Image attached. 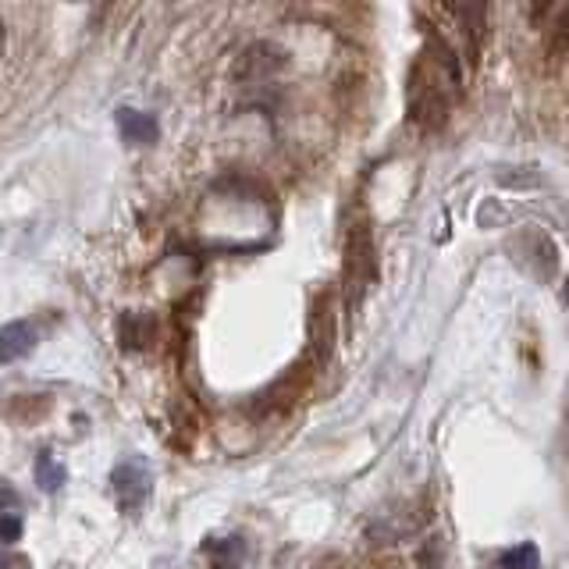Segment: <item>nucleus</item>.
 Instances as JSON below:
<instances>
[{"label":"nucleus","instance_id":"1","mask_svg":"<svg viewBox=\"0 0 569 569\" xmlns=\"http://www.w3.org/2000/svg\"><path fill=\"white\" fill-rule=\"evenodd\" d=\"M449 79L459 82L452 71ZM409 111L413 121H420L423 129H435L449 114V97H445V68L435 64L431 58H420L413 64V76H409Z\"/></svg>","mask_w":569,"mask_h":569},{"label":"nucleus","instance_id":"2","mask_svg":"<svg viewBox=\"0 0 569 569\" xmlns=\"http://www.w3.org/2000/svg\"><path fill=\"white\" fill-rule=\"evenodd\" d=\"M111 485H114V498H118V509L136 516L142 506H147L150 488H153V473H150V462L142 456H124L114 473H111Z\"/></svg>","mask_w":569,"mask_h":569},{"label":"nucleus","instance_id":"3","mask_svg":"<svg viewBox=\"0 0 569 569\" xmlns=\"http://www.w3.org/2000/svg\"><path fill=\"white\" fill-rule=\"evenodd\" d=\"M346 278H349V310H352L356 307V289L363 292V281L370 278V236H367V228H356L349 236Z\"/></svg>","mask_w":569,"mask_h":569},{"label":"nucleus","instance_id":"4","mask_svg":"<svg viewBox=\"0 0 569 569\" xmlns=\"http://www.w3.org/2000/svg\"><path fill=\"white\" fill-rule=\"evenodd\" d=\"M310 342L320 363L331 360V349H335V313H331V296H317L313 302V313H310Z\"/></svg>","mask_w":569,"mask_h":569},{"label":"nucleus","instance_id":"5","mask_svg":"<svg viewBox=\"0 0 569 569\" xmlns=\"http://www.w3.org/2000/svg\"><path fill=\"white\" fill-rule=\"evenodd\" d=\"M36 349V328L29 320H11L0 328V363H18Z\"/></svg>","mask_w":569,"mask_h":569},{"label":"nucleus","instance_id":"6","mask_svg":"<svg viewBox=\"0 0 569 569\" xmlns=\"http://www.w3.org/2000/svg\"><path fill=\"white\" fill-rule=\"evenodd\" d=\"M114 121H118L121 139L132 142V147H147V142L157 139V121H153V114H142V111H136V107H118Z\"/></svg>","mask_w":569,"mask_h":569},{"label":"nucleus","instance_id":"7","mask_svg":"<svg viewBox=\"0 0 569 569\" xmlns=\"http://www.w3.org/2000/svg\"><path fill=\"white\" fill-rule=\"evenodd\" d=\"M118 338H121V349H129V352L147 349V342L153 338V317L150 313H139V310L121 313V320H118Z\"/></svg>","mask_w":569,"mask_h":569},{"label":"nucleus","instance_id":"8","mask_svg":"<svg viewBox=\"0 0 569 569\" xmlns=\"http://www.w3.org/2000/svg\"><path fill=\"white\" fill-rule=\"evenodd\" d=\"M281 64H284L281 50H274L271 43H257V47H249V50L242 53L239 76H246V79H260V76H271V71H278Z\"/></svg>","mask_w":569,"mask_h":569},{"label":"nucleus","instance_id":"9","mask_svg":"<svg viewBox=\"0 0 569 569\" xmlns=\"http://www.w3.org/2000/svg\"><path fill=\"white\" fill-rule=\"evenodd\" d=\"M32 473H36V485H40V491H47V495L61 491L64 480H68V470L61 467L58 459H53V452H40V456H36Z\"/></svg>","mask_w":569,"mask_h":569},{"label":"nucleus","instance_id":"10","mask_svg":"<svg viewBox=\"0 0 569 569\" xmlns=\"http://www.w3.org/2000/svg\"><path fill=\"white\" fill-rule=\"evenodd\" d=\"M203 551L213 559V569H239L246 559V541L242 538H221V541H210Z\"/></svg>","mask_w":569,"mask_h":569},{"label":"nucleus","instance_id":"11","mask_svg":"<svg viewBox=\"0 0 569 569\" xmlns=\"http://www.w3.org/2000/svg\"><path fill=\"white\" fill-rule=\"evenodd\" d=\"M502 566L506 569H541V551H538V545L523 541V545H516V548L506 551Z\"/></svg>","mask_w":569,"mask_h":569},{"label":"nucleus","instance_id":"12","mask_svg":"<svg viewBox=\"0 0 569 569\" xmlns=\"http://www.w3.org/2000/svg\"><path fill=\"white\" fill-rule=\"evenodd\" d=\"M22 520H18L14 512H0V545H14V541H22Z\"/></svg>","mask_w":569,"mask_h":569},{"label":"nucleus","instance_id":"13","mask_svg":"<svg viewBox=\"0 0 569 569\" xmlns=\"http://www.w3.org/2000/svg\"><path fill=\"white\" fill-rule=\"evenodd\" d=\"M0 569H29V559L14 556V551H0Z\"/></svg>","mask_w":569,"mask_h":569},{"label":"nucleus","instance_id":"14","mask_svg":"<svg viewBox=\"0 0 569 569\" xmlns=\"http://www.w3.org/2000/svg\"><path fill=\"white\" fill-rule=\"evenodd\" d=\"M4 506H18V495L11 488H0V509Z\"/></svg>","mask_w":569,"mask_h":569},{"label":"nucleus","instance_id":"15","mask_svg":"<svg viewBox=\"0 0 569 569\" xmlns=\"http://www.w3.org/2000/svg\"><path fill=\"white\" fill-rule=\"evenodd\" d=\"M562 302L569 307V278H566V284H562Z\"/></svg>","mask_w":569,"mask_h":569},{"label":"nucleus","instance_id":"16","mask_svg":"<svg viewBox=\"0 0 569 569\" xmlns=\"http://www.w3.org/2000/svg\"><path fill=\"white\" fill-rule=\"evenodd\" d=\"M0 50H4V18H0Z\"/></svg>","mask_w":569,"mask_h":569},{"label":"nucleus","instance_id":"17","mask_svg":"<svg viewBox=\"0 0 569 569\" xmlns=\"http://www.w3.org/2000/svg\"><path fill=\"white\" fill-rule=\"evenodd\" d=\"M566 417H569V409H566Z\"/></svg>","mask_w":569,"mask_h":569}]
</instances>
